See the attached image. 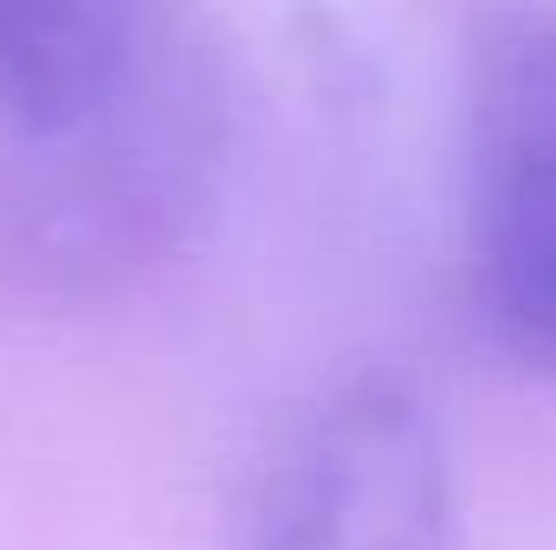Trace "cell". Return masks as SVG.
I'll return each mask as SVG.
<instances>
[{
    "label": "cell",
    "mask_w": 556,
    "mask_h": 550,
    "mask_svg": "<svg viewBox=\"0 0 556 550\" xmlns=\"http://www.w3.org/2000/svg\"><path fill=\"white\" fill-rule=\"evenodd\" d=\"M466 240L485 324L556 376V0H498L472 26Z\"/></svg>",
    "instance_id": "cell-1"
},
{
    "label": "cell",
    "mask_w": 556,
    "mask_h": 550,
    "mask_svg": "<svg viewBox=\"0 0 556 550\" xmlns=\"http://www.w3.org/2000/svg\"><path fill=\"white\" fill-rule=\"evenodd\" d=\"M240 550H459L446 447L395 376L343 383L260 479Z\"/></svg>",
    "instance_id": "cell-2"
}]
</instances>
